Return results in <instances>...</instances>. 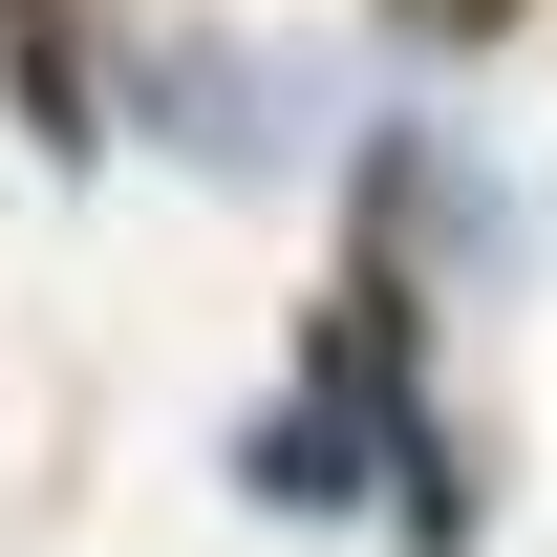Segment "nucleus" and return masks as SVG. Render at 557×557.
<instances>
[{
    "label": "nucleus",
    "instance_id": "3",
    "mask_svg": "<svg viewBox=\"0 0 557 557\" xmlns=\"http://www.w3.org/2000/svg\"><path fill=\"white\" fill-rule=\"evenodd\" d=\"M364 472H386V450H364L344 386H278V408L236 429V493H258V515H364Z\"/></svg>",
    "mask_w": 557,
    "mask_h": 557
},
{
    "label": "nucleus",
    "instance_id": "1",
    "mask_svg": "<svg viewBox=\"0 0 557 557\" xmlns=\"http://www.w3.org/2000/svg\"><path fill=\"white\" fill-rule=\"evenodd\" d=\"M108 129H172L194 172H236V194H258V172L322 129V108H300V65H258V44H214V22H150L129 65H108Z\"/></svg>",
    "mask_w": 557,
    "mask_h": 557
},
{
    "label": "nucleus",
    "instance_id": "2",
    "mask_svg": "<svg viewBox=\"0 0 557 557\" xmlns=\"http://www.w3.org/2000/svg\"><path fill=\"white\" fill-rule=\"evenodd\" d=\"M0 108H22V150H44V172H86V150H108V44H86V0H0Z\"/></svg>",
    "mask_w": 557,
    "mask_h": 557
},
{
    "label": "nucleus",
    "instance_id": "4",
    "mask_svg": "<svg viewBox=\"0 0 557 557\" xmlns=\"http://www.w3.org/2000/svg\"><path fill=\"white\" fill-rule=\"evenodd\" d=\"M386 22H408V44H450V65H472V44H515L536 0H386Z\"/></svg>",
    "mask_w": 557,
    "mask_h": 557
}]
</instances>
